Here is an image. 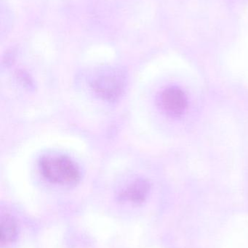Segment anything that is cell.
Here are the masks:
<instances>
[{
    "label": "cell",
    "instance_id": "1",
    "mask_svg": "<svg viewBox=\"0 0 248 248\" xmlns=\"http://www.w3.org/2000/svg\"><path fill=\"white\" fill-rule=\"evenodd\" d=\"M39 166L41 173L46 180L56 185H74L81 176L77 164L63 155H47L41 158Z\"/></svg>",
    "mask_w": 248,
    "mask_h": 248
},
{
    "label": "cell",
    "instance_id": "2",
    "mask_svg": "<svg viewBox=\"0 0 248 248\" xmlns=\"http://www.w3.org/2000/svg\"><path fill=\"white\" fill-rule=\"evenodd\" d=\"M125 77L117 71H109L97 75L92 82L93 89L104 100H115L122 94Z\"/></svg>",
    "mask_w": 248,
    "mask_h": 248
},
{
    "label": "cell",
    "instance_id": "3",
    "mask_svg": "<svg viewBox=\"0 0 248 248\" xmlns=\"http://www.w3.org/2000/svg\"><path fill=\"white\" fill-rule=\"evenodd\" d=\"M160 101L162 108L172 116L183 114L188 106L186 94L178 87H170L165 90L160 95Z\"/></svg>",
    "mask_w": 248,
    "mask_h": 248
},
{
    "label": "cell",
    "instance_id": "4",
    "mask_svg": "<svg viewBox=\"0 0 248 248\" xmlns=\"http://www.w3.org/2000/svg\"><path fill=\"white\" fill-rule=\"evenodd\" d=\"M149 192V185L147 181L138 179L131 182L120 193L121 199L132 203L144 202Z\"/></svg>",
    "mask_w": 248,
    "mask_h": 248
},
{
    "label": "cell",
    "instance_id": "5",
    "mask_svg": "<svg viewBox=\"0 0 248 248\" xmlns=\"http://www.w3.org/2000/svg\"><path fill=\"white\" fill-rule=\"evenodd\" d=\"M1 234H0V243L1 246H7L13 243L17 238V225L16 221L12 217H1Z\"/></svg>",
    "mask_w": 248,
    "mask_h": 248
}]
</instances>
